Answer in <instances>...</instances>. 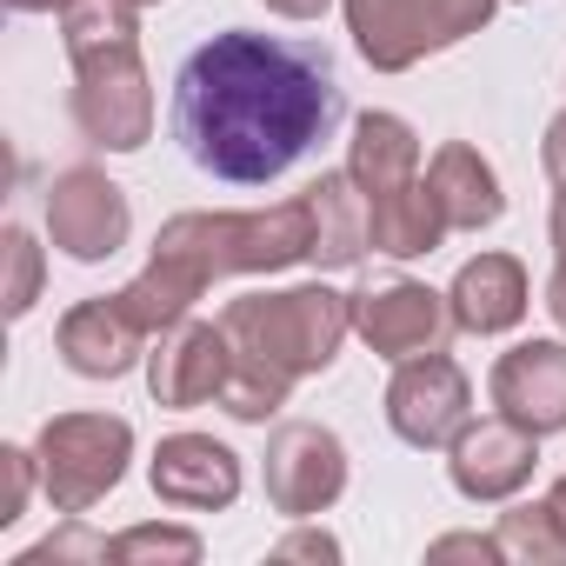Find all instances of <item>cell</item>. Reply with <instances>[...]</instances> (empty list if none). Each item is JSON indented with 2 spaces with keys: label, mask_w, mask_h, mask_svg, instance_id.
Wrapping results in <instances>:
<instances>
[{
  "label": "cell",
  "mask_w": 566,
  "mask_h": 566,
  "mask_svg": "<svg viewBox=\"0 0 566 566\" xmlns=\"http://www.w3.org/2000/svg\"><path fill=\"white\" fill-rule=\"evenodd\" d=\"M340 8H347V28H354L360 54L380 74H407L413 61L480 34L500 0H340Z\"/></svg>",
  "instance_id": "cell-5"
},
{
  "label": "cell",
  "mask_w": 566,
  "mask_h": 566,
  "mask_svg": "<svg viewBox=\"0 0 566 566\" xmlns=\"http://www.w3.org/2000/svg\"><path fill=\"white\" fill-rule=\"evenodd\" d=\"M307 207H314V253H307L314 266H354L374 247V213L354 174H321L307 187Z\"/></svg>",
  "instance_id": "cell-19"
},
{
  "label": "cell",
  "mask_w": 566,
  "mask_h": 566,
  "mask_svg": "<svg viewBox=\"0 0 566 566\" xmlns=\"http://www.w3.org/2000/svg\"><path fill=\"white\" fill-rule=\"evenodd\" d=\"M447 453H453V460H447L453 486H460L467 500L493 506V500H513V493L533 480V467H539V433H526L520 420L493 413V420H467V433H460Z\"/></svg>",
  "instance_id": "cell-11"
},
{
  "label": "cell",
  "mask_w": 566,
  "mask_h": 566,
  "mask_svg": "<svg viewBox=\"0 0 566 566\" xmlns=\"http://www.w3.org/2000/svg\"><path fill=\"white\" fill-rule=\"evenodd\" d=\"M447 327H453L447 294L420 287V280H374V287L354 294V334L394 367L413 354H433L447 340Z\"/></svg>",
  "instance_id": "cell-10"
},
{
  "label": "cell",
  "mask_w": 566,
  "mask_h": 566,
  "mask_svg": "<svg viewBox=\"0 0 566 566\" xmlns=\"http://www.w3.org/2000/svg\"><path fill=\"white\" fill-rule=\"evenodd\" d=\"M273 559H340V539H334V533L301 526V533H287V539L273 546Z\"/></svg>",
  "instance_id": "cell-26"
},
{
  "label": "cell",
  "mask_w": 566,
  "mask_h": 566,
  "mask_svg": "<svg viewBox=\"0 0 566 566\" xmlns=\"http://www.w3.org/2000/svg\"><path fill=\"white\" fill-rule=\"evenodd\" d=\"M340 114L334 61L307 41L227 28L187 54L174 81V134L187 160L233 187L280 180Z\"/></svg>",
  "instance_id": "cell-1"
},
{
  "label": "cell",
  "mask_w": 566,
  "mask_h": 566,
  "mask_svg": "<svg viewBox=\"0 0 566 566\" xmlns=\"http://www.w3.org/2000/svg\"><path fill=\"white\" fill-rule=\"evenodd\" d=\"M493 407L506 420H520L526 433H559L566 427V347L559 340H520L500 354L493 367Z\"/></svg>",
  "instance_id": "cell-14"
},
{
  "label": "cell",
  "mask_w": 566,
  "mask_h": 566,
  "mask_svg": "<svg viewBox=\"0 0 566 566\" xmlns=\"http://www.w3.org/2000/svg\"><path fill=\"white\" fill-rule=\"evenodd\" d=\"M140 354H147V327L127 314L120 294L67 307V321H61V360L81 380H120V374L140 367Z\"/></svg>",
  "instance_id": "cell-15"
},
{
  "label": "cell",
  "mask_w": 566,
  "mask_h": 566,
  "mask_svg": "<svg viewBox=\"0 0 566 566\" xmlns=\"http://www.w3.org/2000/svg\"><path fill=\"white\" fill-rule=\"evenodd\" d=\"M546 233H553V253L566 260V187L553 193V220H546Z\"/></svg>",
  "instance_id": "cell-30"
},
{
  "label": "cell",
  "mask_w": 566,
  "mask_h": 566,
  "mask_svg": "<svg viewBox=\"0 0 566 566\" xmlns=\"http://www.w3.org/2000/svg\"><path fill=\"white\" fill-rule=\"evenodd\" d=\"M48 559H114V539H101V533H87L81 526V513H74V526H61V533H48L41 546H28L21 553V566H48Z\"/></svg>",
  "instance_id": "cell-23"
},
{
  "label": "cell",
  "mask_w": 566,
  "mask_h": 566,
  "mask_svg": "<svg viewBox=\"0 0 566 566\" xmlns=\"http://www.w3.org/2000/svg\"><path fill=\"white\" fill-rule=\"evenodd\" d=\"M8 8H14V14H67L74 0H8Z\"/></svg>",
  "instance_id": "cell-31"
},
{
  "label": "cell",
  "mask_w": 566,
  "mask_h": 566,
  "mask_svg": "<svg viewBox=\"0 0 566 566\" xmlns=\"http://www.w3.org/2000/svg\"><path fill=\"white\" fill-rule=\"evenodd\" d=\"M347 174L360 180L367 193V213L400 200L407 187H420V134L400 120V114H360L354 120V140H347Z\"/></svg>",
  "instance_id": "cell-16"
},
{
  "label": "cell",
  "mask_w": 566,
  "mask_h": 566,
  "mask_svg": "<svg viewBox=\"0 0 566 566\" xmlns=\"http://www.w3.org/2000/svg\"><path fill=\"white\" fill-rule=\"evenodd\" d=\"M493 539H500V553L520 559V566H559V559H566V526H559L553 500H533V506L500 513Z\"/></svg>",
  "instance_id": "cell-20"
},
{
  "label": "cell",
  "mask_w": 566,
  "mask_h": 566,
  "mask_svg": "<svg viewBox=\"0 0 566 566\" xmlns=\"http://www.w3.org/2000/svg\"><path fill=\"white\" fill-rule=\"evenodd\" d=\"M427 559H480V566H493V559H506V553H500L493 533H440V539L427 546Z\"/></svg>",
  "instance_id": "cell-25"
},
{
  "label": "cell",
  "mask_w": 566,
  "mask_h": 566,
  "mask_svg": "<svg viewBox=\"0 0 566 566\" xmlns=\"http://www.w3.org/2000/svg\"><path fill=\"white\" fill-rule=\"evenodd\" d=\"M447 314L460 334H506L526 321V266L513 253H480L453 273V287H447Z\"/></svg>",
  "instance_id": "cell-17"
},
{
  "label": "cell",
  "mask_w": 566,
  "mask_h": 566,
  "mask_svg": "<svg viewBox=\"0 0 566 566\" xmlns=\"http://www.w3.org/2000/svg\"><path fill=\"white\" fill-rule=\"evenodd\" d=\"M233 374V340L227 327H207V321H180L160 334V347L147 354V387L160 407H200V400H220Z\"/></svg>",
  "instance_id": "cell-12"
},
{
  "label": "cell",
  "mask_w": 566,
  "mask_h": 566,
  "mask_svg": "<svg viewBox=\"0 0 566 566\" xmlns=\"http://www.w3.org/2000/svg\"><path fill=\"white\" fill-rule=\"evenodd\" d=\"M467 420H473V387H467V374H460L440 347L400 360V374H394V387H387V427H394L407 447L440 453V447H453V440L467 433Z\"/></svg>",
  "instance_id": "cell-7"
},
{
  "label": "cell",
  "mask_w": 566,
  "mask_h": 566,
  "mask_svg": "<svg viewBox=\"0 0 566 566\" xmlns=\"http://www.w3.org/2000/svg\"><path fill=\"white\" fill-rule=\"evenodd\" d=\"M314 253V207L280 200L260 213H174L154 240V260L120 287L127 314L147 334H167L187 321V307L227 273H280Z\"/></svg>",
  "instance_id": "cell-2"
},
{
  "label": "cell",
  "mask_w": 566,
  "mask_h": 566,
  "mask_svg": "<svg viewBox=\"0 0 566 566\" xmlns=\"http://www.w3.org/2000/svg\"><path fill=\"white\" fill-rule=\"evenodd\" d=\"M114 559L120 566H193L200 533L193 526H127L114 533Z\"/></svg>",
  "instance_id": "cell-21"
},
{
  "label": "cell",
  "mask_w": 566,
  "mask_h": 566,
  "mask_svg": "<svg viewBox=\"0 0 566 566\" xmlns=\"http://www.w3.org/2000/svg\"><path fill=\"white\" fill-rule=\"evenodd\" d=\"M427 193L440 200V220L447 233H480L506 213V193H500V174L486 167V154L473 140H447L433 160H427Z\"/></svg>",
  "instance_id": "cell-18"
},
{
  "label": "cell",
  "mask_w": 566,
  "mask_h": 566,
  "mask_svg": "<svg viewBox=\"0 0 566 566\" xmlns=\"http://www.w3.org/2000/svg\"><path fill=\"white\" fill-rule=\"evenodd\" d=\"M0 253H8V321H21L41 301V247L28 227H8L0 233Z\"/></svg>",
  "instance_id": "cell-22"
},
{
  "label": "cell",
  "mask_w": 566,
  "mask_h": 566,
  "mask_svg": "<svg viewBox=\"0 0 566 566\" xmlns=\"http://www.w3.org/2000/svg\"><path fill=\"white\" fill-rule=\"evenodd\" d=\"M266 8H273V14H287V21H321L334 0H266Z\"/></svg>",
  "instance_id": "cell-29"
},
{
  "label": "cell",
  "mask_w": 566,
  "mask_h": 566,
  "mask_svg": "<svg viewBox=\"0 0 566 566\" xmlns=\"http://www.w3.org/2000/svg\"><path fill=\"white\" fill-rule=\"evenodd\" d=\"M154 493L180 513H220L240 500V453L213 433H167L154 447Z\"/></svg>",
  "instance_id": "cell-13"
},
{
  "label": "cell",
  "mask_w": 566,
  "mask_h": 566,
  "mask_svg": "<svg viewBox=\"0 0 566 566\" xmlns=\"http://www.w3.org/2000/svg\"><path fill=\"white\" fill-rule=\"evenodd\" d=\"M539 160H546V180H553V187H566V114L546 127V147H539Z\"/></svg>",
  "instance_id": "cell-27"
},
{
  "label": "cell",
  "mask_w": 566,
  "mask_h": 566,
  "mask_svg": "<svg viewBox=\"0 0 566 566\" xmlns=\"http://www.w3.org/2000/svg\"><path fill=\"white\" fill-rule=\"evenodd\" d=\"M546 500H553V513H559V526H566V473L553 480V493H546Z\"/></svg>",
  "instance_id": "cell-32"
},
{
  "label": "cell",
  "mask_w": 566,
  "mask_h": 566,
  "mask_svg": "<svg viewBox=\"0 0 566 566\" xmlns=\"http://www.w3.org/2000/svg\"><path fill=\"white\" fill-rule=\"evenodd\" d=\"M34 460H41V486H48L54 513L74 520L120 486V473L134 460V427L120 413H61L41 427Z\"/></svg>",
  "instance_id": "cell-4"
},
{
  "label": "cell",
  "mask_w": 566,
  "mask_h": 566,
  "mask_svg": "<svg viewBox=\"0 0 566 566\" xmlns=\"http://www.w3.org/2000/svg\"><path fill=\"white\" fill-rule=\"evenodd\" d=\"M134 233V213H127V193L101 174V167H67L54 174L48 187V240L67 253V260H107L120 253Z\"/></svg>",
  "instance_id": "cell-9"
},
{
  "label": "cell",
  "mask_w": 566,
  "mask_h": 566,
  "mask_svg": "<svg viewBox=\"0 0 566 566\" xmlns=\"http://www.w3.org/2000/svg\"><path fill=\"white\" fill-rule=\"evenodd\" d=\"M546 314H553V327L566 334V260L553 266V280H546Z\"/></svg>",
  "instance_id": "cell-28"
},
{
  "label": "cell",
  "mask_w": 566,
  "mask_h": 566,
  "mask_svg": "<svg viewBox=\"0 0 566 566\" xmlns=\"http://www.w3.org/2000/svg\"><path fill=\"white\" fill-rule=\"evenodd\" d=\"M127 8H140V14H147V8H160V0H127Z\"/></svg>",
  "instance_id": "cell-33"
},
{
  "label": "cell",
  "mask_w": 566,
  "mask_h": 566,
  "mask_svg": "<svg viewBox=\"0 0 566 566\" xmlns=\"http://www.w3.org/2000/svg\"><path fill=\"white\" fill-rule=\"evenodd\" d=\"M74 120L107 154H134L154 140V87L140 48H107L74 61Z\"/></svg>",
  "instance_id": "cell-6"
},
{
  "label": "cell",
  "mask_w": 566,
  "mask_h": 566,
  "mask_svg": "<svg viewBox=\"0 0 566 566\" xmlns=\"http://www.w3.org/2000/svg\"><path fill=\"white\" fill-rule=\"evenodd\" d=\"M220 327H227L240 367L294 387V380L334 367L340 340L354 334V301L321 287V280L314 287H287V294H240V301H227Z\"/></svg>",
  "instance_id": "cell-3"
},
{
  "label": "cell",
  "mask_w": 566,
  "mask_h": 566,
  "mask_svg": "<svg viewBox=\"0 0 566 566\" xmlns=\"http://www.w3.org/2000/svg\"><path fill=\"white\" fill-rule=\"evenodd\" d=\"M0 460H8V500H0V526H14V520L28 513V493H34V473H41V460H34L28 447H8Z\"/></svg>",
  "instance_id": "cell-24"
},
{
  "label": "cell",
  "mask_w": 566,
  "mask_h": 566,
  "mask_svg": "<svg viewBox=\"0 0 566 566\" xmlns=\"http://www.w3.org/2000/svg\"><path fill=\"white\" fill-rule=\"evenodd\" d=\"M347 493V447L334 427L294 420L266 440V500L287 520H314Z\"/></svg>",
  "instance_id": "cell-8"
}]
</instances>
